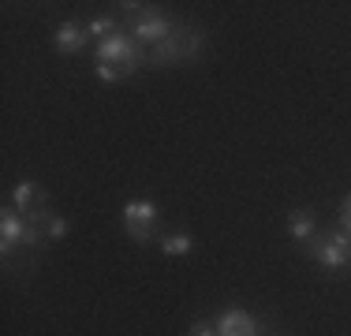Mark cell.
<instances>
[{
    "label": "cell",
    "mask_w": 351,
    "mask_h": 336,
    "mask_svg": "<svg viewBox=\"0 0 351 336\" xmlns=\"http://www.w3.org/2000/svg\"><path fill=\"white\" fill-rule=\"evenodd\" d=\"M213 325H217V336H262V322H258L254 314H247V310H239V307L224 310Z\"/></svg>",
    "instance_id": "ba28073f"
},
{
    "label": "cell",
    "mask_w": 351,
    "mask_h": 336,
    "mask_svg": "<svg viewBox=\"0 0 351 336\" xmlns=\"http://www.w3.org/2000/svg\"><path fill=\"white\" fill-rule=\"evenodd\" d=\"M97 60L116 64V67H123V71L131 75V71H138V67H146V49H142L128 30H116L112 38L97 41Z\"/></svg>",
    "instance_id": "277c9868"
},
{
    "label": "cell",
    "mask_w": 351,
    "mask_h": 336,
    "mask_svg": "<svg viewBox=\"0 0 351 336\" xmlns=\"http://www.w3.org/2000/svg\"><path fill=\"white\" fill-rule=\"evenodd\" d=\"M0 247H4V262H8L15 250H41L45 247V232H41L38 224H30L27 213H19V209L8 202V206L0 209Z\"/></svg>",
    "instance_id": "7a4b0ae2"
},
{
    "label": "cell",
    "mask_w": 351,
    "mask_h": 336,
    "mask_svg": "<svg viewBox=\"0 0 351 336\" xmlns=\"http://www.w3.org/2000/svg\"><path fill=\"white\" fill-rule=\"evenodd\" d=\"M348 235H351V232H348Z\"/></svg>",
    "instance_id": "2e32d148"
},
{
    "label": "cell",
    "mask_w": 351,
    "mask_h": 336,
    "mask_svg": "<svg viewBox=\"0 0 351 336\" xmlns=\"http://www.w3.org/2000/svg\"><path fill=\"white\" fill-rule=\"evenodd\" d=\"M157 221H161V209L149 198H131L128 206H123V232H128V239L138 243V247H149V243H154Z\"/></svg>",
    "instance_id": "5b68a950"
},
{
    "label": "cell",
    "mask_w": 351,
    "mask_h": 336,
    "mask_svg": "<svg viewBox=\"0 0 351 336\" xmlns=\"http://www.w3.org/2000/svg\"><path fill=\"white\" fill-rule=\"evenodd\" d=\"M86 30H90V38H112L116 30H123V19H116V15H94V19L86 23Z\"/></svg>",
    "instance_id": "7c38bea8"
},
{
    "label": "cell",
    "mask_w": 351,
    "mask_h": 336,
    "mask_svg": "<svg viewBox=\"0 0 351 336\" xmlns=\"http://www.w3.org/2000/svg\"><path fill=\"white\" fill-rule=\"evenodd\" d=\"M340 228L344 232H351V195L340 202Z\"/></svg>",
    "instance_id": "9a60e30c"
},
{
    "label": "cell",
    "mask_w": 351,
    "mask_h": 336,
    "mask_svg": "<svg viewBox=\"0 0 351 336\" xmlns=\"http://www.w3.org/2000/svg\"><path fill=\"white\" fill-rule=\"evenodd\" d=\"M12 206L19 209V213H34V209L49 206V198H45V191H41L34 180H19L12 187Z\"/></svg>",
    "instance_id": "9c48e42d"
},
{
    "label": "cell",
    "mask_w": 351,
    "mask_h": 336,
    "mask_svg": "<svg viewBox=\"0 0 351 336\" xmlns=\"http://www.w3.org/2000/svg\"><path fill=\"white\" fill-rule=\"evenodd\" d=\"M303 250H306V258H314V262L325 269V273H340V269L351 262V235L340 228V224L337 228H322Z\"/></svg>",
    "instance_id": "3957f363"
},
{
    "label": "cell",
    "mask_w": 351,
    "mask_h": 336,
    "mask_svg": "<svg viewBox=\"0 0 351 336\" xmlns=\"http://www.w3.org/2000/svg\"><path fill=\"white\" fill-rule=\"evenodd\" d=\"M187 336H217V325H213V322H206V317H202V322H195V325L187 329Z\"/></svg>",
    "instance_id": "5bb4252c"
},
{
    "label": "cell",
    "mask_w": 351,
    "mask_h": 336,
    "mask_svg": "<svg viewBox=\"0 0 351 336\" xmlns=\"http://www.w3.org/2000/svg\"><path fill=\"white\" fill-rule=\"evenodd\" d=\"M206 53V34L198 27H187V23H180V27L172 30L169 41H161V45H154L146 53V67H176V64H191L198 60V56Z\"/></svg>",
    "instance_id": "6da1fadb"
},
{
    "label": "cell",
    "mask_w": 351,
    "mask_h": 336,
    "mask_svg": "<svg viewBox=\"0 0 351 336\" xmlns=\"http://www.w3.org/2000/svg\"><path fill=\"white\" fill-rule=\"evenodd\" d=\"M288 235H291V243H299V247H306V243L317 235V217H314V209H291L288 213Z\"/></svg>",
    "instance_id": "30bf717a"
},
{
    "label": "cell",
    "mask_w": 351,
    "mask_h": 336,
    "mask_svg": "<svg viewBox=\"0 0 351 336\" xmlns=\"http://www.w3.org/2000/svg\"><path fill=\"white\" fill-rule=\"evenodd\" d=\"M86 41H90V30H86V23H79V19H64L60 27L53 30V49H56V53H64V56L82 53Z\"/></svg>",
    "instance_id": "52a82bcc"
},
{
    "label": "cell",
    "mask_w": 351,
    "mask_h": 336,
    "mask_svg": "<svg viewBox=\"0 0 351 336\" xmlns=\"http://www.w3.org/2000/svg\"><path fill=\"white\" fill-rule=\"evenodd\" d=\"M191 247H195L191 232H169V235H161V254H169V258H187Z\"/></svg>",
    "instance_id": "8fae6325"
},
{
    "label": "cell",
    "mask_w": 351,
    "mask_h": 336,
    "mask_svg": "<svg viewBox=\"0 0 351 336\" xmlns=\"http://www.w3.org/2000/svg\"><path fill=\"white\" fill-rule=\"evenodd\" d=\"M94 75H97L101 82H123V79H128V71H123V67H116V64H101V60H97Z\"/></svg>",
    "instance_id": "4fadbf2b"
},
{
    "label": "cell",
    "mask_w": 351,
    "mask_h": 336,
    "mask_svg": "<svg viewBox=\"0 0 351 336\" xmlns=\"http://www.w3.org/2000/svg\"><path fill=\"white\" fill-rule=\"evenodd\" d=\"M123 27H128V34L138 41V45H149V49H154V45H161V41H169L172 30L180 27V23L169 19L161 8H154L149 15H142V19H135V23H123Z\"/></svg>",
    "instance_id": "8992f818"
}]
</instances>
